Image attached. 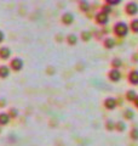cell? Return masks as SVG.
Instances as JSON below:
<instances>
[{
	"label": "cell",
	"mask_w": 138,
	"mask_h": 146,
	"mask_svg": "<svg viewBox=\"0 0 138 146\" xmlns=\"http://www.w3.org/2000/svg\"><path fill=\"white\" fill-rule=\"evenodd\" d=\"M128 79H130L132 84L137 85L138 84V71H132L130 73V76H128Z\"/></svg>",
	"instance_id": "cell-9"
},
{
	"label": "cell",
	"mask_w": 138,
	"mask_h": 146,
	"mask_svg": "<svg viewBox=\"0 0 138 146\" xmlns=\"http://www.w3.org/2000/svg\"><path fill=\"white\" fill-rule=\"evenodd\" d=\"M104 106L107 107L108 110H114L115 107H116V100L113 99V98H108V99H105V101H104Z\"/></svg>",
	"instance_id": "cell-5"
},
{
	"label": "cell",
	"mask_w": 138,
	"mask_h": 146,
	"mask_svg": "<svg viewBox=\"0 0 138 146\" xmlns=\"http://www.w3.org/2000/svg\"><path fill=\"white\" fill-rule=\"evenodd\" d=\"M9 122H10V115L5 112L0 113V125H6L9 124Z\"/></svg>",
	"instance_id": "cell-8"
},
{
	"label": "cell",
	"mask_w": 138,
	"mask_h": 146,
	"mask_svg": "<svg viewBox=\"0 0 138 146\" xmlns=\"http://www.w3.org/2000/svg\"><path fill=\"white\" fill-rule=\"evenodd\" d=\"M11 116L12 117H17L18 116V112H17V110H15V108H11Z\"/></svg>",
	"instance_id": "cell-24"
},
{
	"label": "cell",
	"mask_w": 138,
	"mask_h": 146,
	"mask_svg": "<svg viewBox=\"0 0 138 146\" xmlns=\"http://www.w3.org/2000/svg\"><path fill=\"white\" fill-rule=\"evenodd\" d=\"M131 138L133 140H138V129L137 128H135V129L131 130Z\"/></svg>",
	"instance_id": "cell-17"
},
{
	"label": "cell",
	"mask_w": 138,
	"mask_h": 146,
	"mask_svg": "<svg viewBox=\"0 0 138 146\" xmlns=\"http://www.w3.org/2000/svg\"><path fill=\"white\" fill-rule=\"evenodd\" d=\"M115 128H116V129H118L119 131H124V130L126 129V124H125V123H124V122H119Z\"/></svg>",
	"instance_id": "cell-16"
},
{
	"label": "cell",
	"mask_w": 138,
	"mask_h": 146,
	"mask_svg": "<svg viewBox=\"0 0 138 146\" xmlns=\"http://www.w3.org/2000/svg\"><path fill=\"white\" fill-rule=\"evenodd\" d=\"M11 68L15 71H21L23 68V60L20 57H15L11 61Z\"/></svg>",
	"instance_id": "cell-2"
},
{
	"label": "cell",
	"mask_w": 138,
	"mask_h": 146,
	"mask_svg": "<svg viewBox=\"0 0 138 146\" xmlns=\"http://www.w3.org/2000/svg\"><path fill=\"white\" fill-rule=\"evenodd\" d=\"M121 1L120 0H109L108 4H110V5H118V4H120Z\"/></svg>",
	"instance_id": "cell-23"
},
{
	"label": "cell",
	"mask_w": 138,
	"mask_h": 146,
	"mask_svg": "<svg viewBox=\"0 0 138 146\" xmlns=\"http://www.w3.org/2000/svg\"><path fill=\"white\" fill-rule=\"evenodd\" d=\"M126 12L128 15H136L138 12V4L137 3H128L126 5Z\"/></svg>",
	"instance_id": "cell-3"
},
{
	"label": "cell",
	"mask_w": 138,
	"mask_h": 146,
	"mask_svg": "<svg viewBox=\"0 0 138 146\" xmlns=\"http://www.w3.org/2000/svg\"><path fill=\"white\" fill-rule=\"evenodd\" d=\"M96 20H97L99 25H107L109 21V16L104 12H99V13H97V16H96Z\"/></svg>",
	"instance_id": "cell-4"
},
{
	"label": "cell",
	"mask_w": 138,
	"mask_h": 146,
	"mask_svg": "<svg viewBox=\"0 0 138 146\" xmlns=\"http://www.w3.org/2000/svg\"><path fill=\"white\" fill-rule=\"evenodd\" d=\"M114 128H115V124L113 123V121H108L107 122V129L108 130H113Z\"/></svg>",
	"instance_id": "cell-21"
},
{
	"label": "cell",
	"mask_w": 138,
	"mask_h": 146,
	"mask_svg": "<svg viewBox=\"0 0 138 146\" xmlns=\"http://www.w3.org/2000/svg\"><path fill=\"white\" fill-rule=\"evenodd\" d=\"M104 45H105V48H108V49H112V48H114V45H115L114 39H112V38H108V39H105Z\"/></svg>",
	"instance_id": "cell-13"
},
{
	"label": "cell",
	"mask_w": 138,
	"mask_h": 146,
	"mask_svg": "<svg viewBox=\"0 0 138 146\" xmlns=\"http://www.w3.org/2000/svg\"><path fill=\"white\" fill-rule=\"evenodd\" d=\"M125 116H126V118H128V119H131V118H133V112L131 111V110H126V112H125Z\"/></svg>",
	"instance_id": "cell-22"
},
{
	"label": "cell",
	"mask_w": 138,
	"mask_h": 146,
	"mask_svg": "<svg viewBox=\"0 0 138 146\" xmlns=\"http://www.w3.org/2000/svg\"><path fill=\"white\" fill-rule=\"evenodd\" d=\"M9 74H10V68L5 65L0 66V77L1 78H6V77H9Z\"/></svg>",
	"instance_id": "cell-11"
},
{
	"label": "cell",
	"mask_w": 138,
	"mask_h": 146,
	"mask_svg": "<svg viewBox=\"0 0 138 146\" xmlns=\"http://www.w3.org/2000/svg\"><path fill=\"white\" fill-rule=\"evenodd\" d=\"M131 29L135 32V33H138V18H135L131 22Z\"/></svg>",
	"instance_id": "cell-14"
},
{
	"label": "cell",
	"mask_w": 138,
	"mask_h": 146,
	"mask_svg": "<svg viewBox=\"0 0 138 146\" xmlns=\"http://www.w3.org/2000/svg\"><path fill=\"white\" fill-rule=\"evenodd\" d=\"M81 38L87 42V40H90V39H91V34L89 33V32H84V33H82V35H81Z\"/></svg>",
	"instance_id": "cell-20"
},
{
	"label": "cell",
	"mask_w": 138,
	"mask_h": 146,
	"mask_svg": "<svg viewBox=\"0 0 138 146\" xmlns=\"http://www.w3.org/2000/svg\"><path fill=\"white\" fill-rule=\"evenodd\" d=\"M121 60H120V58H114V60H113V66L114 67H120L121 66Z\"/></svg>",
	"instance_id": "cell-19"
},
{
	"label": "cell",
	"mask_w": 138,
	"mask_h": 146,
	"mask_svg": "<svg viewBox=\"0 0 138 146\" xmlns=\"http://www.w3.org/2000/svg\"><path fill=\"white\" fill-rule=\"evenodd\" d=\"M76 42H78V36L75 34H69V36H68V43L72 44V45H74V44H76Z\"/></svg>",
	"instance_id": "cell-15"
},
{
	"label": "cell",
	"mask_w": 138,
	"mask_h": 146,
	"mask_svg": "<svg viewBox=\"0 0 138 146\" xmlns=\"http://www.w3.org/2000/svg\"><path fill=\"white\" fill-rule=\"evenodd\" d=\"M126 98H127V100H130V101H135L136 98H137L136 91H135V90H128V91H127Z\"/></svg>",
	"instance_id": "cell-12"
},
{
	"label": "cell",
	"mask_w": 138,
	"mask_h": 146,
	"mask_svg": "<svg viewBox=\"0 0 138 146\" xmlns=\"http://www.w3.org/2000/svg\"><path fill=\"white\" fill-rule=\"evenodd\" d=\"M109 78L112 79L113 82H118V80H120V78H121V73L119 72L118 70H112L109 72Z\"/></svg>",
	"instance_id": "cell-6"
},
{
	"label": "cell",
	"mask_w": 138,
	"mask_h": 146,
	"mask_svg": "<svg viewBox=\"0 0 138 146\" xmlns=\"http://www.w3.org/2000/svg\"><path fill=\"white\" fill-rule=\"evenodd\" d=\"M80 7H81V10L87 11L90 9V5H89V3H87V1H81L80 3Z\"/></svg>",
	"instance_id": "cell-18"
},
{
	"label": "cell",
	"mask_w": 138,
	"mask_h": 146,
	"mask_svg": "<svg viewBox=\"0 0 138 146\" xmlns=\"http://www.w3.org/2000/svg\"><path fill=\"white\" fill-rule=\"evenodd\" d=\"M114 32L118 36H126L128 33V27L125 22H119L114 27Z\"/></svg>",
	"instance_id": "cell-1"
},
{
	"label": "cell",
	"mask_w": 138,
	"mask_h": 146,
	"mask_svg": "<svg viewBox=\"0 0 138 146\" xmlns=\"http://www.w3.org/2000/svg\"><path fill=\"white\" fill-rule=\"evenodd\" d=\"M73 21H74V16H73L72 13H64L62 17V22L66 25H70Z\"/></svg>",
	"instance_id": "cell-10"
},
{
	"label": "cell",
	"mask_w": 138,
	"mask_h": 146,
	"mask_svg": "<svg viewBox=\"0 0 138 146\" xmlns=\"http://www.w3.org/2000/svg\"><path fill=\"white\" fill-rule=\"evenodd\" d=\"M11 55V50L9 49L7 46H3L1 49H0V57L3 58V60H6V58L10 57Z\"/></svg>",
	"instance_id": "cell-7"
},
{
	"label": "cell",
	"mask_w": 138,
	"mask_h": 146,
	"mask_svg": "<svg viewBox=\"0 0 138 146\" xmlns=\"http://www.w3.org/2000/svg\"><path fill=\"white\" fill-rule=\"evenodd\" d=\"M4 38H5V35H4V33H3L1 31H0V43H1L3 40H4Z\"/></svg>",
	"instance_id": "cell-25"
},
{
	"label": "cell",
	"mask_w": 138,
	"mask_h": 146,
	"mask_svg": "<svg viewBox=\"0 0 138 146\" xmlns=\"http://www.w3.org/2000/svg\"><path fill=\"white\" fill-rule=\"evenodd\" d=\"M135 104H136V106L138 107V96L136 98V100H135Z\"/></svg>",
	"instance_id": "cell-26"
}]
</instances>
